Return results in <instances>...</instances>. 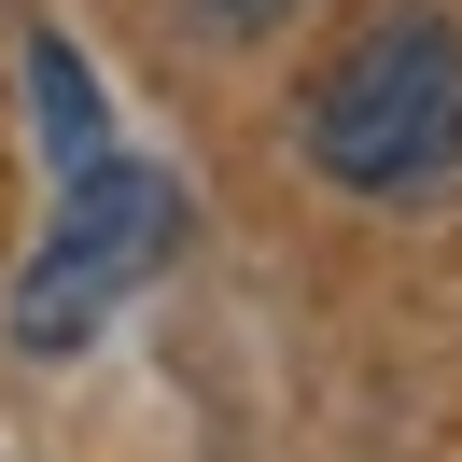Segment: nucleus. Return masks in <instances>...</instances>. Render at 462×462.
I'll return each instance as SVG.
<instances>
[{
    "mask_svg": "<svg viewBox=\"0 0 462 462\" xmlns=\"http://www.w3.org/2000/svg\"><path fill=\"white\" fill-rule=\"evenodd\" d=\"M29 98H42V154H57V169H85V154H113V113H98V70L70 57L57 29L29 42Z\"/></svg>",
    "mask_w": 462,
    "mask_h": 462,
    "instance_id": "7ed1b4c3",
    "label": "nucleus"
},
{
    "mask_svg": "<svg viewBox=\"0 0 462 462\" xmlns=\"http://www.w3.org/2000/svg\"><path fill=\"white\" fill-rule=\"evenodd\" d=\"M309 154L350 197H434V182L462 169V29L434 0H393V14L309 85Z\"/></svg>",
    "mask_w": 462,
    "mask_h": 462,
    "instance_id": "f257e3e1",
    "label": "nucleus"
},
{
    "mask_svg": "<svg viewBox=\"0 0 462 462\" xmlns=\"http://www.w3.org/2000/svg\"><path fill=\"white\" fill-rule=\"evenodd\" d=\"M169 253H182V182H169V169H126V154H85L57 238H42V266L14 281V350H29V365L85 350Z\"/></svg>",
    "mask_w": 462,
    "mask_h": 462,
    "instance_id": "f03ea898",
    "label": "nucleus"
},
{
    "mask_svg": "<svg viewBox=\"0 0 462 462\" xmlns=\"http://www.w3.org/2000/svg\"><path fill=\"white\" fill-rule=\"evenodd\" d=\"M294 0H182V29L197 42H253V29H281Z\"/></svg>",
    "mask_w": 462,
    "mask_h": 462,
    "instance_id": "20e7f679",
    "label": "nucleus"
}]
</instances>
